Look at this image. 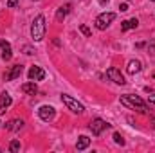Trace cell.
<instances>
[{
    "instance_id": "6",
    "label": "cell",
    "mask_w": 155,
    "mask_h": 153,
    "mask_svg": "<svg viewBox=\"0 0 155 153\" xmlns=\"http://www.w3.org/2000/svg\"><path fill=\"white\" fill-rule=\"evenodd\" d=\"M38 115H40V119H41V121H52V119H54V115H56V110H54V106L43 105V106H40Z\"/></svg>"
},
{
    "instance_id": "14",
    "label": "cell",
    "mask_w": 155,
    "mask_h": 153,
    "mask_svg": "<svg viewBox=\"0 0 155 153\" xmlns=\"http://www.w3.org/2000/svg\"><path fill=\"white\" fill-rule=\"evenodd\" d=\"M22 92H24V94H29V96H35V94L38 92V86H36L35 81H29V83H24V85H22Z\"/></svg>"
},
{
    "instance_id": "15",
    "label": "cell",
    "mask_w": 155,
    "mask_h": 153,
    "mask_svg": "<svg viewBox=\"0 0 155 153\" xmlns=\"http://www.w3.org/2000/svg\"><path fill=\"white\" fill-rule=\"evenodd\" d=\"M139 25V20L137 18H130V20H124L121 24V31H128V29H137Z\"/></svg>"
},
{
    "instance_id": "8",
    "label": "cell",
    "mask_w": 155,
    "mask_h": 153,
    "mask_svg": "<svg viewBox=\"0 0 155 153\" xmlns=\"http://www.w3.org/2000/svg\"><path fill=\"white\" fill-rule=\"evenodd\" d=\"M107 77H108V79H112V81L117 83V85H124V83H126V81H124V76H123L117 69H114V67L107 70Z\"/></svg>"
},
{
    "instance_id": "21",
    "label": "cell",
    "mask_w": 155,
    "mask_h": 153,
    "mask_svg": "<svg viewBox=\"0 0 155 153\" xmlns=\"http://www.w3.org/2000/svg\"><path fill=\"white\" fill-rule=\"evenodd\" d=\"M20 0H7V7H16Z\"/></svg>"
},
{
    "instance_id": "18",
    "label": "cell",
    "mask_w": 155,
    "mask_h": 153,
    "mask_svg": "<svg viewBox=\"0 0 155 153\" xmlns=\"http://www.w3.org/2000/svg\"><path fill=\"white\" fill-rule=\"evenodd\" d=\"M9 151L11 153H16V151H20V141H11V144H9Z\"/></svg>"
},
{
    "instance_id": "19",
    "label": "cell",
    "mask_w": 155,
    "mask_h": 153,
    "mask_svg": "<svg viewBox=\"0 0 155 153\" xmlns=\"http://www.w3.org/2000/svg\"><path fill=\"white\" fill-rule=\"evenodd\" d=\"M114 142H116V144H119V146H124V139L121 137V133H119V132H116V133H114Z\"/></svg>"
},
{
    "instance_id": "16",
    "label": "cell",
    "mask_w": 155,
    "mask_h": 153,
    "mask_svg": "<svg viewBox=\"0 0 155 153\" xmlns=\"http://www.w3.org/2000/svg\"><path fill=\"white\" fill-rule=\"evenodd\" d=\"M88 144H90V139H88L87 135H81L76 142V150L78 151H83L85 148H88Z\"/></svg>"
},
{
    "instance_id": "7",
    "label": "cell",
    "mask_w": 155,
    "mask_h": 153,
    "mask_svg": "<svg viewBox=\"0 0 155 153\" xmlns=\"http://www.w3.org/2000/svg\"><path fill=\"white\" fill-rule=\"evenodd\" d=\"M27 77H29V81H41V79L45 77V70H43L41 67L33 65V67L29 69V72H27Z\"/></svg>"
},
{
    "instance_id": "11",
    "label": "cell",
    "mask_w": 155,
    "mask_h": 153,
    "mask_svg": "<svg viewBox=\"0 0 155 153\" xmlns=\"http://www.w3.org/2000/svg\"><path fill=\"white\" fill-rule=\"evenodd\" d=\"M11 103H13L11 96H9L7 92H2V94H0V115L5 114V108H7Z\"/></svg>"
},
{
    "instance_id": "5",
    "label": "cell",
    "mask_w": 155,
    "mask_h": 153,
    "mask_svg": "<svg viewBox=\"0 0 155 153\" xmlns=\"http://www.w3.org/2000/svg\"><path fill=\"white\" fill-rule=\"evenodd\" d=\"M88 128H90L92 135H96V137H97V135H101L107 128H110V124H108L107 121H103V119H99V117H97V119H92V121H90Z\"/></svg>"
},
{
    "instance_id": "20",
    "label": "cell",
    "mask_w": 155,
    "mask_h": 153,
    "mask_svg": "<svg viewBox=\"0 0 155 153\" xmlns=\"http://www.w3.org/2000/svg\"><path fill=\"white\" fill-rule=\"evenodd\" d=\"M79 31H81L85 36H90V29H88L87 25H83V24H81V25H79Z\"/></svg>"
},
{
    "instance_id": "9",
    "label": "cell",
    "mask_w": 155,
    "mask_h": 153,
    "mask_svg": "<svg viewBox=\"0 0 155 153\" xmlns=\"http://www.w3.org/2000/svg\"><path fill=\"white\" fill-rule=\"evenodd\" d=\"M0 49H2V60H4V61H9V60L13 58V50H11L9 41L0 40Z\"/></svg>"
},
{
    "instance_id": "3",
    "label": "cell",
    "mask_w": 155,
    "mask_h": 153,
    "mask_svg": "<svg viewBox=\"0 0 155 153\" xmlns=\"http://www.w3.org/2000/svg\"><path fill=\"white\" fill-rule=\"evenodd\" d=\"M61 101H63V105H65L71 112H74V114H83V112H85V106H83L81 103H78L74 97L67 96V94H61Z\"/></svg>"
},
{
    "instance_id": "2",
    "label": "cell",
    "mask_w": 155,
    "mask_h": 153,
    "mask_svg": "<svg viewBox=\"0 0 155 153\" xmlns=\"http://www.w3.org/2000/svg\"><path fill=\"white\" fill-rule=\"evenodd\" d=\"M45 16L43 15H38L35 20H33V25H31V36L35 41H41L43 36H45Z\"/></svg>"
},
{
    "instance_id": "27",
    "label": "cell",
    "mask_w": 155,
    "mask_h": 153,
    "mask_svg": "<svg viewBox=\"0 0 155 153\" xmlns=\"http://www.w3.org/2000/svg\"><path fill=\"white\" fill-rule=\"evenodd\" d=\"M152 2H155V0H152Z\"/></svg>"
},
{
    "instance_id": "28",
    "label": "cell",
    "mask_w": 155,
    "mask_h": 153,
    "mask_svg": "<svg viewBox=\"0 0 155 153\" xmlns=\"http://www.w3.org/2000/svg\"><path fill=\"white\" fill-rule=\"evenodd\" d=\"M128 2H130V0H128Z\"/></svg>"
},
{
    "instance_id": "13",
    "label": "cell",
    "mask_w": 155,
    "mask_h": 153,
    "mask_svg": "<svg viewBox=\"0 0 155 153\" xmlns=\"http://www.w3.org/2000/svg\"><path fill=\"white\" fill-rule=\"evenodd\" d=\"M22 128H24V121L22 119H13V121H9L5 124V130H9V132H18Z\"/></svg>"
},
{
    "instance_id": "24",
    "label": "cell",
    "mask_w": 155,
    "mask_h": 153,
    "mask_svg": "<svg viewBox=\"0 0 155 153\" xmlns=\"http://www.w3.org/2000/svg\"><path fill=\"white\" fill-rule=\"evenodd\" d=\"M148 101H150V103H153V105H155V94H152V96H148Z\"/></svg>"
},
{
    "instance_id": "22",
    "label": "cell",
    "mask_w": 155,
    "mask_h": 153,
    "mask_svg": "<svg viewBox=\"0 0 155 153\" xmlns=\"http://www.w3.org/2000/svg\"><path fill=\"white\" fill-rule=\"evenodd\" d=\"M24 52H25V54H35V50H33L31 47H27V45L24 47Z\"/></svg>"
},
{
    "instance_id": "23",
    "label": "cell",
    "mask_w": 155,
    "mask_h": 153,
    "mask_svg": "<svg viewBox=\"0 0 155 153\" xmlns=\"http://www.w3.org/2000/svg\"><path fill=\"white\" fill-rule=\"evenodd\" d=\"M119 9H121L123 13H124V11H128V4H121V5H119Z\"/></svg>"
},
{
    "instance_id": "17",
    "label": "cell",
    "mask_w": 155,
    "mask_h": 153,
    "mask_svg": "<svg viewBox=\"0 0 155 153\" xmlns=\"http://www.w3.org/2000/svg\"><path fill=\"white\" fill-rule=\"evenodd\" d=\"M67 11H69V7H60V9H58V13H56V20H58V22H61V20L65 18Z\"/></svg>"
},
{
    "instance_id": "10",
    "label": "cell",
    "mask_w": 155,
    "mask_h": 153,
    "mask_svg": "<svg viewBox=\"0 0 155 153\" xmlns=\"http://www.w3.org/2000/svg\"><path fill=\"white\" fill-rule=\"evenodd\" d=\"M22 72H24V67H22V65H13V67H11V70L4 76V79H5V81H13V79L20 77Z\"/></svg>"
},
{
    "instance_id": "26",
    "label": "cell",
    "mask_w": 155,
    "mask_h": 153,
    "mask_svg": "<svg viewBox=\"0 0 155 153\" xmlns=\"http://www.w3.org/2000/svg\"><path fill=\"white\" fill-rule=\"evenodd\" d=\"M33 2H36V0H33Z\"/></svg>"
},
{
    "instance_id": "4",
    "label": "cell",
    "mask_w": 155,
    "mask_h": 153,
    "mask_svg": "<svg viewBox=\"0 0 155 153\" xmlns=\"http://www.w3.org/2000/svg\"><path fill=\"white\" fill-rule=\"evenodd\" d=\"M114 20H116V13H101V15L96 18V27H97L99 31H105Z\"/></svg>"
},
{
    "instance_id": "25",
    "label": "cell",
    "mask_w": 155,
    "mask_h": 153,
    "mask_svg": "<svg viewBox=\"0 0 155 153\" xmlns=\"http://www.w3.org/2000/svg\"><path fill=\"white\" fill-rule=\"evenodd\" d=\"M97 2H99V4H103V5H105V4H108V0H97Z\"/></svg>"
},
{
    "instance_id": "1",
    "label": "cell",
    "mask_w": 155,
    "mask_h": 153,
    "mask_svg": "<svg viewBox=\"0 0 155 153\" xmlns=\"http://www.w3.org/2000/svg\"><path fill=\"white\" fill-rule=\"evenodd\" d=\"M121 105H124L126 108H132V110H137L139 114H146L148 112V106L144 105V101L139 97V96H132V94H124L119 97Z\"/></svg>"
},
{
    "instance_id": "12",
    "label": "cell",
    "mask_w": 155,
    "mask_h": 153,
    "mask_svg": "<svg viewBox=\"0 0 155 153\" xmlns=\"http://www.w3.org/2000/svg\"><path fill=\"white\" fill-rule=\"evenodd\" d=\"M141 69H143V63L139 60H130L128 61V67H126V72L128 74H137Z\"/></svg>"
}]
</instances>
